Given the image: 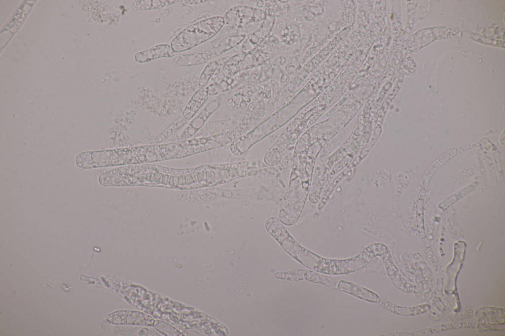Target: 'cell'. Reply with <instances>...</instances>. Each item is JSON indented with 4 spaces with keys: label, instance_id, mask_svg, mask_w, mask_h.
I'll use <instances>...</instances> for the list:
<instances>
[{
    "label": "cell",
    "instance_id": "cell-12",
    "mask_svg": "<svg viewBox=\"0 0 505 336\" xmlns=\"http://www.w3.org/2000/svg\"><path fill=\"white\" fill-rule=\"evenodd\" d=\"M305 278L308 281L315 283L322 284L325 286L337 288L338 282L326 275L322 274L312 270L306 271Z\"/></svg>",
    "mask_w": 505,
    "mask_h": 336
},
{
    "label": "cell",
    "instance_id": "cell-6",
    "mask_svg": "<svg viewBox=\"0 0 505 336\" xmlns=\"http://www.w3.org/2000/svg\"><path fill=\"white\" fill-rule=\"evenodd\" d=\"M378 303L383 309L393 314L402 316H413L420 314L425 312L430 308L429 305L426 304L411 307L402 306L394 304L386 300H380Z\"/></svg>",
    "mask_w": 505,
    "mask_h": 336
},
{
    "label": "cell",
    "instance_id": "cell-8",
    "mask_svg": "<svg viewBox=\"0 0 505 336\" xmlns=\"http://www.w3.org/2000/svg\"><path fill=\"white\" fill-rule=\"evenodd\" d=\"M208 98V92L204 88H200L192 95L182 112V116L186 120L192 119L206 101Z\"/></svg>",
    "mask_w": 505,
    "mask_h": 336
},
{
    "label": "cell",
    "instance_id": "cell-11",
    "mask_svg": "<svg viewBox=\"0 0 505 336\" xmlns=\"http://www.w3.org/2000/svg\"><path fill=\"white\" fill-rule=\"evenodd\" d=\"M186 120L182 116L175 119L162 132L148 140L150 144H157L166 139L177 131L181 128L186 123Z\"/></svg>",
    "mask_w": 505,
    "mask_h": 336
},
{
    "label": "cell",
    "instance_id": "cell-9",
    "mask_svg": "<svg viewBox=\"0 0 505 336\" xmlns=\"http://www.w3.org/2000/svg\"><path fill=\"white\" fill-rule=\"evenodd\" d=\"M210 103L182 130L180 135V140L190 139L203 126L204 123L211 114L212 111L209 110Z\"/></svg>",
    "mask_w": 505,
    "mask_h": 336
},
{
    "label": "cell",
    "instance_id": "cell-7",
    "mask_svg": "<svg viewBox=\"0 0 505 336\" xmlns=\"http://www.w3.org/2000/svg\"><path fill=\"white\" fill-rule=\"evenodd\" d=\"M214 49L199 53L191 54H179L172 57V60L180 66L189 67L198 66L205 63L208 59L216 56Z\"/></svg>",
    "mask_w": 505,
    "mask_h": 336
},
{
    "label": "cell",
    "instance_id": "cell-14",
    "mask_svg": "<svg viewBox=\"0 0 505 336\" xmlns=\"http://www.w3.org/2000/svg\"><path fill=\"white\" fill-rule=\"evenodd\" d=\"M456 154V150H452L443 155L436 161L433 165L429 168L427 171L422 181L423 188L427 186L428 181L433 172L439 168L444 162L448 160Z\"/></svg>",
    "mask_w": 505,
    "mask_h": 336
},
{
    "label": "cell",
    "instance_id": "cell-16",
    "mask_svg": "<svg viewBox=\"0 0 505 336\" xmlns=\"http://www.w3.org/2000/svg\"><path fill=\"white\" fill-rule=\"evenodd\" d=\"M217 67L216 62L209 63L201 73L199 79V86L204 88L207 84L209 79Z\"/></svg>",
    "mask_w": 505,
    "mask_h": 336
},
{
    "label": "cell",
    "instance_id": "cell-15",
    "mask_svg": "<svg viewBox=\"0 0 505 336\" xmlns=\"http://www.w3.org/2000/svg\"><path fill=\"white\" fill-rule=\"evenodd\" d=\"M305 272L304 269H294L286 272H277L275 276L277 279L299 281L305 279Z\"/></svg>",
    "mask_w": 505,
    "mask_h": 336
},
{
    "label": "cell",
    "instance_id": "cell-10",
    "mask_svg": "<svg viewBox=\"0 0 505 336\" xmlns=\"http://www.w3.org/2000/svg\"><path fill=\"white\" fill-rule=\"evenodd\" d=\"M387 272L395 286L400 291L409 292L411 286L406 281L399 273L390 254L382 258Z\"/></svg>",
    "mask_w": 505,
    "mask_h": 336
},
{
    "label": "cell",
    "instance_id": "cell-2",
    "mask_svg": "<svg viewBox=\"0 0 505 336\" xmlns=\"http://www.w3.org/2000/svg\"><path fill=\"white\" fill-rule=\"evenodd\" d=\"M224 19L216 16L205 19L188 26L172 40L175 52L188 50L215 36L224 24Z\"/></svg>",
    "mask_w": 505,
    "mask_h": 336
},
{
    "label": "cell",
    "instance_id": "cell-3",
    "mask_svg": "<svg viewBox=\"0 0 505 336\" xmlns=\"http://www.w3.org/2000/svg\"><path fill=\"white\" fill-rule=\"evenodd\" d=\"M107 320L115 324L152 325L154 320L142 312L130 310L117 311L108 315Z\"/></svg>",
    "mask_w": 505,
    "mask_h": 336
},
{
    "label": "cell",
    "instance_id": "cell-13",
    "mask_svg": "<svg viewBox=\"0 0 505 336\" xmlns=\"http://www.w3.org/2000/svg\"><path fill=\"white\" fill-rule=\"evenodd\" d=\"M177 0H138L134 4V8L138 10L146 11L160 8L176 3Z\"/></svg>",
    "mask_w": 505,
    "mask_h": 336
},
{
    "label": "cell",
    "instance_id": "cell-1",
    "mask_svg": "<svg viewBox=\"0 0 505 336\" xmlns=\"http://www.w3.org/2000/svg\"><path fill=\"white\" fill-rule=\"evenodd\" d=\"M117 180L120 186H158L178 189L198 188V167L175 168L151 164L120 167Z\"/></svg>",
    "mask_w": 505,
    "mask_h": 336
},
{
    "label": "cell",
    "instance_id": "cell-4",
    "mask_svg": "<svg viewBox=\"0 0 505 336\" xmlns=\"http://www.w3.org/2000/svg\"><path fill=\"white\" fill-rule=\"evenodd\" d=\"M175 53L171 45L162 43L137 52L134 59L137 63H144L159 58H172L175 55Z\"/></svg>",
    "mask_w": 505,
    "mask_h": 336
},
{
    "label": "cell",
    "instance_id": "cell-5",
    "mask_svg": "<svg viewBox=\"0 0 505 336\" xmlns=\"http://www.w3.org/2000/svg\"><path fill=\"white\" fill-rule=\"evenodd\" d=\"M337 288L341 291L368 302L378 303L381 300L376 293L351 282L340 280L338 282Z\"/></svg>",
    "mask_w": 505,
    "mask_h": 336
}]
</instances>
